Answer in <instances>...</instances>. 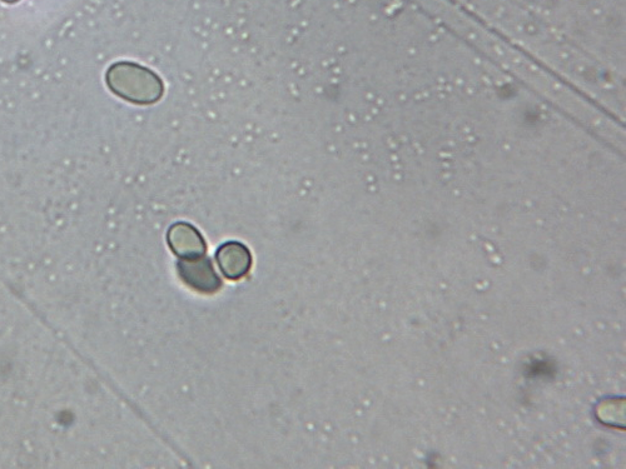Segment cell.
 Wrapping results in <instances>:
<instances>
[{
    "mask_svg": "<svg viewBox=\"0 0 626 469\" xmlns=\"http://www.w3.org/2000/svg\"><path fill=\"white\" fill-rule=\"evenodd\" d=\"M106 82L116 96L142 106L157 103L165 92L156 73L129 62L113 64L107 71Z\"/></svg>",
    "mask_w": 626,
    "mask_h": 469,
    "instance_id": "1",
    "label": "cell"
},
{
    "mask_svg": "<svg viewBox=\"0 0 626 469\" xmlns=\"http://www.w3.org/2000/svg\"><path fill=\"white\" fill-rule=\"evenodd\" d=\"M177 267L182 281L195 291L207 294L220 291L221 278L207 257L182 259Z\"/></svg>",
    "mask_w": 626,
    "mask_h": 469,
    "instance_id": "2",
    "label": "cell"
},
{
    "mask_svg": "<svg viewBox=\"0 0 626 469\" xmlns=\"http://www.w3.org/2000/svg\"><path fill=\"white\" fill-rule=\"evenodd\" d=\"M167 241L173 253L181 259L205 256L207 249L205 239L191 224L185 222L173 224L168 231Z\"/></svg>",
    "mask_w": 626,
    "mask_h": 469,
    "instance_id": "3",
    "label": "cell"
},
{
    "mask_svg": "<svg viewBox=\"0 0 626 469\" xmlns=\"http://www.w3.org/2000/svg\"><path fill=\"white\" fill-rule=\"evenodd\" d=\"M217 263L221 272L231 281H240L246 277L252 267V254L245 244L227 242L218 248Z\"/></svg>",
    "mask_w": 626,
    "mask_h": 469,
    "instance_id": "4",
    "label": "cell"
},
{
    "mask_svg": "<svg viewBox=\"0 0 626 469\" xmlns=\"http://www.w3.org/2000/svg\"><path fill=\"white\" fill-rule=\"evenodd\" d=\"M4 3H8V4H14L19 2V0H3Z\"/></svg>",
    "mask_w": 626,
    "mask_h": 469,
    "instance_id": "5",
    "label": "cell"
}]
</instances>
